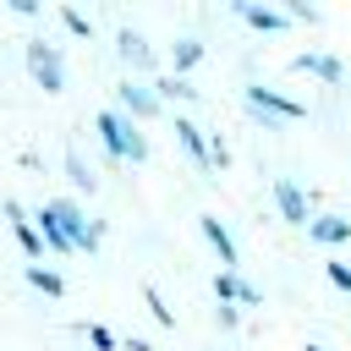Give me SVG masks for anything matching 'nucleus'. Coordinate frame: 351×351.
<instances>
[{
	"mask_svg": "<svg viewBox=\"0 0 351 351\" xmlns=\"http://www.w3.org/2000/svg\"><path fill=\"white\" fill-rule=\"evenodd\" d=\"M307 241L313 247H346L351 241V219L346 214H313L307 219Z\"/></svg>",
	"mask_w": 351,
	"mask_h": 351,
	"instance_id": "4468645a",
	"label": "nucleus"
},
{
	"mask_svg": "<svg viewBox=\"0 0 351 351\" xmlns=\"http://www.w3.org/2000/svg\"><path fill=\"white\" fill-rule=\"evenodd\" d=\"M324 274H329V285L351 291V263H324Z\"/></svg>",
	"mask_w": 351,
	"mask_h": 351,
	"instance_id": "a878e982",
	"label": "nucleus"
},
{
	"mask_svg": "<svg viewBox=\"0 0 351 351\" xmlns=\"http://www.w3.org/2000/svg\"><path fill=\"white\" fill-rule=\"evenodd\" d=\"M115 110H121V115H132L137 126H143V121H154V115H165V104H159L154 82H137V77H121V82H115Z\"/></svg>",
	"mask_w": 351,
	"mask_h": 351,
	"instance_id": "39448f33",
	"label": "nucleus"
},
{
	"mask_svg": "<svg viewBox=\"0 0 351 351\" xmlns=\"http://www.w3.org/2000/svg\"><path fill=\"white\" fill-rule=\"evenodd\" d=\"M82 335H88V346H93V351H115V346H121L104 324H82Z\"/></svg>",
	"mask_w": 351,
	"mask_h": 351,
	"instance_id": "5701e85b",
	"label": "nucleus"
},
{
	"mask_svg": "<svg viewBox=\"0 0 351 351\" xmlns=\"http://www.w3.org/2000/svg\"><path fill=\"white\" fill-rule=\"evenodd\" d=\"M197 230H203V241L214 247L219 269H241V247H236V236H230V225H225L219 214H197Z\"/></svg>",
	"mask_w": 351,
	"mask_h": 351,
	"instance_id": "9d476101",
	"label": "nucleus"
},
{
	"mask_svg": "<svg viewBox=\"0 0 351 351\" xmlns=\"http://www.w3.org/2000/svg\"><path fill=\"white\" fill-rule=\"evenodd\" d=\"M126 351H159V346H148V340H126Z\"/></svg>",
	"mask_w": 351,
	"mask_h": 351,
	"instance_id": "bb28decb",
	"label": "nucleus"
},
{
	"mask_svg": "<svg viewBox=\"0 0 351 351\" xmlns=\"http://www.w3.org/2000/svg\"><path fill=\"white\" fill-rule=\"evenodd\" d=\"M203 55H208V44H203V38H176V44H170V77H186Z\"/></svg>",
	"mask_w": 351,
	"mask_h": 351,
	"instance_id": "2eb2a0df",
	"label": "nucleus"
},
{
	"mask_svg": "<svg viewBox=\"0 0 351 351\" xmlns=\"http://www.w3.org/2000/svg\"><path fill=\"white\" fill-rule=\"evenodd\" d=\"M5 219H11V236H16L22 258H27V263H44V241H38V225H33V214H27L16 197H5Z\"/></svg>",
	"mask_w": 351,
	"mask_h": 351,
	"instance_id": "9b49d317",
	"label": "nucleus"
},
{
	"mask_svg": "<svg viewBox=\"0 0 351 351\" xmlns=\"http://www.w3.org/2000/svg\"><path fill=\"white\" fill-rule=\"evenodd\" d=\"M27 77L44 88V93H60L66 88V55H60V44H49V38H27Z\"/></svg>",
	"mask_w": 351,
	"mask_h": 351,
	"instance_id": "20e7f679",
	"label": "nucleus"
},
{
	"mask_svg": "<svg viewBox=\"0 0 351 351\" xmlns=\"http://www.w3.org/2000/svg\"><path fill=\"white\" fill-rule=\"evenodd\" d=\"M269 192H274V208H280V219H285V225H302V230H307V219L318 214V208H313L318 197H313V192H302V186H296L291 176H274V186H269Z\"/></svg>",
	"mask_w": 351,
	"mask_h": 351,
	"instance_id": "423d86ee",
	"label": "nucleus"
},
{
	"mask_svg": "<svg viewBox=\"0 0 351 351\" xmlns=\"http://www.w3.org/2000/svg\"><path fill=\"white\" fill-rule=\"evenodd\" d=\"M49 214L60 219V230H66L71 252H99V241H104V225H99V219H88V208H82L77 197H49Z\"/></svg>",
	"mask_w": 351,
	"mask_h": 351,
	"instance_id": "7ed1b4c3",
	"label": "nucleus"
},
{
	"mask_svg": "<svg viewBox=\"0 0 351 351\" xmlns=\"http://www.w3.org/2000/svg\"><path fill=\"white\" fill-rule=\"evenodd\" d=\"M280 11H285V22H318V16H324V11H318V5H307V0H285Z\"/></svg>",
	"mask_w": 351,
	"mask_h": 351,
	"instance_id": "4be33fe9",
	"label": "nucleus"
},
{
	"mask_svg": "<svg viewBox=\"0 0 351 351\" xmlns=\"http://www.w3.org/2000/svg\"><path fill=\"white\" fill-rule=\"evenodd\" d=\"M115 55H121L126 77H137V82H143V77H148V71L159 66V60H154V44H148V38L137 33V27H121V33H115Z\"/></svg>",
	"mask_w": 351,
	"mask_h": 351,
	"instance_id": "0eeeda50",
	"label": "nucleus"
},
{
	"mask_svg": "<svg viewBox=\"0 0 351 351\" xmlns=\"http://www.w3.org/2000/svg\"><path fill=\"white\" fill-rule=\"evenodd\" d=\"M208 165H214V170H225V165H230V143H225L219 132H208Z\"/></svg>",
	"mask_w": 351,
	"mask_h": 351,
	"instance_id": "b1692460",
	"label": "nucleus"
},
{
	"mask_svg": "<svg viewBox=\"0 0 351 351\" xmlns=\"http://www.w3.org/2000/svg\"><path fill=\"white\" fill-rule=\"evenodd\" d=\"M33 225H38V241H44V252H60V258L71 252V241H66V230H60V219L49 214V203H44V208L33 214Z\"/></svg>",
	"mask_w": 351,
	"mask_h": 351,
	"instance_id": "dca6fc26",
	"label": "nucleus"
},
{
	"mask_svg": "<svg viewBox=\"0 0 351 351\" xmlns=\"http://www.w3.org/2000/svg\"><path fill=\"white\" fill-rule=\"evenodd\" d=\"M22 280H27L33 291H44V296H55V302L66 296V280H60V269H49V263H27V269H22Z\"/></svg>",
	"mask_w": 351,
	"mask_h": 351,
	"instance_id": "a211bd4d",
	"label": "nucleus"
},
{
	"mask_svg": "<svg viewBox=\"0 0 351 351\" xmlns=\"http://www.w3.org/2000/svg\"><path fill=\"white\" fill-rule=\"evenodd\" d=\"M154 93H159V104H192L197 99V88H192V77H154Z\"/></svg>",
	"mask_w": 351,
	"mask_h": 351,
	"instance_id": "f3484780",
	"label": "nucleus"
},
{
	"mask_svg": "<svg viewBox=\"0 0 351 351\" xmlns=\"http://www.w3.org/2000/svg\"><path fill=\"white\" fill-rule=\"evenodd\" d=\"M214 324H219V329H236V324H241V307L219 302V307H214Z\"/></svg>",
	"mask_w": 351,
	"mask_h": 351,
	"instance_id": "393cba45",
	"label": "nucleus"
},
{
	"mask_svg": "<svg viewBox=\"0 0 351 351\" xmlns=\"http://www.w3.org/2000/svg\"><path fill=\"white\" fill-rule=\"evenodd\" d=\"M214 302H230V307L247 313V307H263V291H258L241 269H219V274H214Z\"/></svg>",
	"mask_w": 351,
	"mask_h": 351,
	"instance_id": "6e6552de",
	"label": "nucleus"
},
{
	"mask_svg": "<svg viewBox=\"0 0 351 351\" xmlns=\"http://www.w3.org/2000/svg\"><path fill=\"white\" fill-rule=\"evenodd\" d=\"M93 132H99V143H104V159H110V165H143V159H148V132H143L132 115H121L115 104H104V110H99Z\"/></svg>",
	"mask_w": 351,
	"mask_h": 351,
	"instance_id": "f257e3e1",
	"label": "nucleus"
},
{
	"mask_svg": "<svg viewBox=\"0 0 351 351\" xmlns=\"http://www.w3.org/2000/svg\"><path fill=\"white\" fill-rule=\"evenodd\" d=\"M302 351H324V346H302Z\"/></svg>",
	"mask_w": 351,
	"mask_h": 351,
	"instance_id": "cd10ccee",
	"label": "nucleus"
},
{
	"mask_svg": "<svg viewBox=\"0 0 351 351\" xmlns=\"http://www.w3.org/2000/svg\"><path fill=\"white\" fill-rule=\"evenodd\" d=\"M230 11H236V16L247 22V27H258V33H285V27H291L280 5H258V0H230Z\"/></svg>",
	"mask_w": 351,
	"mask_h": 351,
	"instance_id": "ddd939ff",
	"label": "nucleus"
},
{
	"mask_svg": "<svg viewBox=\"0 0 351 351\" xmlns=\"http://www.w3.org/2000/svg\"><path fill=\"white\" fill-rule=\"evenodd\" d=\"M291 66H296V71H307V77H318L324 88H346V77H351V71H346V60H340V55H329V49H302Z\"/></svg>",
	"mask_w": 351,
	"mask_h": 351,
	"instance_id": "1a4fd4ad",
	"label": "nucleus"
},
{
	"mask_svg": "<svg viewBox=\"0 0 351 351\" xmlns=\"http://www.w3.org/2000/svg\"><path fill=\"white\" fill-rule=\"evenodd\" d=\"M241 104H247L252 121H263V132H280L285 121H302V115H307L302 99H291V93H280V88H263V82H247V88H241Z\"/></svg>",
	"mask_w": 351,
	"mask_h": 351,
	"instance_id": "f03ea898",
	"label": "nucleus"
},
{
	"mask_svg": "<svg viewBox=\"0 0 351 351\" xmlns=\"http://www.w3.org/2000/svg\"><path fill=\"white\" fill-rule=\"evenodd\" d=\"M66 181H71L77 192H93V186H99V176L88 170V159H82L77 148H66Z\"/></svg>",
	"mask_w": 351,
	"mask_h": 351,
	"instance_id": "6ab92c4d",
	"label": "nucleus"
},
{
	"mask_svg": "<svg viewBox=\"0 0 351 351\" xmlns=\"http://www.w3.org/2000/svg\"><path fill=\"white\" fill-rule=\"evenodd\" d=\"M176 143H181V154L192 159V170H203V176L214 170V165H208V132H203L192 115H176Z\"/></svg>",
	"mask_w": 351,
	"mask_h": 351,
	"instance_id": "f8f14e48",
	"label": "nucleus"
},
{
	"mask_svg": "<svg viewBox=\"0 0 351 351\" xmlns=\"http://www.w3.org/2000/svg\"><path fill=\"white\" fill-rule=\"evenodd\" d=\"M60 22H66V33H77V38H93V16H88V11H77V5H60Z\"/></svg>",
	"mask_w": 351,
	"mask_h": 351,
	"instance_id": "aec40b11",
	"label": "nucleus"
},
{
	"mask_svg": "<svg viewBox=\"0 0 351 351\" xmlns=\"http://www.w3.org/2000/svg\"><path fill=\"white\" fill-rule=\"evenodd\" d=\"M143 302H148V313H154V318H159V324H165V329H176V313H170V307H165V296H159V291H154V285H143Z\"/></svg>",
	"mask_w": 351,
	"mask_h": 351,
	"instance_id": "412c9836",
	"label": "nucleus"
}]
</instances>
